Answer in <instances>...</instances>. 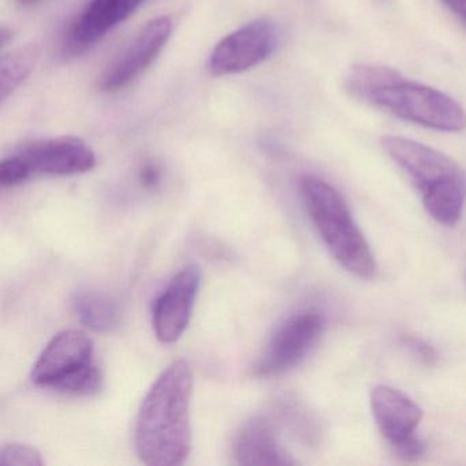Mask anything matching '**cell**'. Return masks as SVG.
Masks as SVG:
<instances>
[{"label": "cell", "mask_w": 466, "mask_h": 466, "mask_svg": "<svg viewBox=\"0 0 466 466\" xmlns=\"http://www.w3.org/2000/svg\"><path fill=\"white\" fill-rule=\"evenodd\" d=\"M193 372L184 360L171 362L144 398L136 422V451L147 465H182L192 449Z\"/></svg>", "instance_id": "6da1fadb"}, {"label": "cell", "mask_w": 466, "mask_h": 466, "mask_svg": "<svg viewBox=\"0 0 466 466\" xmlns=\"http://www.w3.org/2000/svg\"><path fill=\"white\" fill-rule=\"evenodd\" d=\"M384 151L400 166L421 195L428 214L452 228L460 222L466 200V174L451 157L408 138L386 136Z\"/></svg>", "instance_id": "7a4b0ae2"}, {"label": "cell", "mask_w": 466, "mask_h": 466, "mask_svg": "<svg viewBox=\"0 0 466 466\" xmlns=\"http://www.w3.org/2000/svg\"><path fill=\"white\" fill-rule=\"evenodd\" d=\"M301 195L319 236L335 260L354 277L372 279L375 258L342 195L313 176L301 179Z\"/></svg>", "instance_id": "3957f363"}, {"label": "cell", "mask_w": 466, "mask_h": 466, "mask_svg": "<svg viewBox=\"0 0 466 466\" xmlns=\"http://www.w3.org/2000/svg\"><path fill=\"white\" fill-rule=\"evenodd\" d=\"M32 381L64 394L89 395L99 391L102 375L94 362V342L86 332L66 329L46 346L32 370Z\"/></svg>", "instance_id": "277c9868"}, {"label": "cell", "mask_w": 466, "mask_h": 466, "mask_svg": "<svg viewBox=\"0 0 466 466\" xmlns=\"http://www.w3.org/2000/svg\"><path fill=\"white\" fill-rule=\"evenodd\" d=\"M365 102L428 129L450 133L466 129L465 110L452 97L438 89L405 80L398 72Z\"/></svg>", "instance_id": "5b68a950"}, {"label": "cell", "mask_w": 466, "mask_h": 466, "mask_svg": "<svg viewBox=\"0 0 466 466\" xmlns=\"http://www.w3.org/2000/svg\"><path fill=\"white\" fill-rule=\"evenodd\" d=\"M324 329L320 313L308 310L289 318L272 335L255 365L258 378H278L301 364Z\"/></svg>", "instance_id": "8992f818"}, {"label": "cell", "mask_w": 466, "mask_h": 466, "mask_svg": "<svg viewBox=\"0 0 466 466\" xmlns=\"http://www.w3.org/2000/svg\"><path fill=\"white\" fill-rule=\"evenodd\" d=\"M277 46V31L266 20L253 21L218 43L209 58L217 77L239 75L266 61Z\"/></svg>", "instance_id": "52a82bcc"}, {"label": "cell", "mask_w": 466, "mask_h": 466, "mask_svg": "<svg viewBox=\"0 0 466 466\" xmlns=\"http://www.w3.org/2000/svg\"><path fill=\"white\" fill-rule=\"evenodd\" d=\"M171 31L173 23L166 15L147 23L124 53L103 73L100 88L106 92L121 91L137 80L162 53Z\"/></svg>", "instance_id": "ba28073f"}, {"label": "cell", "mask_w": 466, "mask_h": 466, "mask_svg": "<svg viewBox=\"0 0 466 466\" xmlns=\"http://www.w3.org/2000/svg\"><path fill=\"white\" fill-rule=\"evenodd\" d=\"M15 155L25 166L29 178L34 176H77L96 166V157L91 147L73 136L35 141Z\"/></svg>", "instance_id": "9c48e42d"}, {"label": "cell", "mask_w": 466, "mask_h": 466, "mask_svg": "<svg viewBox=\"0 0 466 466\" xmlns=\"http://www.w3.org/2000/svg\"><path fill=\"white\" fill-rule=\"evenodd\" d=\"M201 285L198 266H187L178 272L160 294L154 307V329L162 343H174L189 326Z\"/></svg>", "instance_id": "30bf717a"}, {"label": "cell", "mask_w": 466, "mask_h": 466, "mask_svg": "<svg viewBox=\"0 0 466 466\" xmlns=\"http://www.w3.org/2000/svg\"><path fill=\"white\" fill-rule=\"evenodd\" d=\"M147 0H91L73 21L65 37V54L86 53L111 29L127 21Z\"/></svg>", "instance_id": "8fae6325"}, {"label": "cell", "mask_w": 466, "mask_h": 466, "mask_svg": "<svg viewBox=\"0 0 466 466\" xmlns=\"http://www.w3.org/2000/svg\"><path fill=\"white\" fill-rule=\"evenodd\" d=\"M370 409L379 431L391 449L417 438L416 428L422 419L421 408L400 390L376 386L370 392Z\"/></svg>", "instance_id": "7c38bea8"}, {"label": "cell", "mask_w": 466, "mask_h": 466, "mask_svg": "<svg viewBox=\"0 0 466 466\" xmlns=\"http://www.w3.org/2000/svg\"><path fill=\"white\" fill-rule=\"evenodd\" d=\"M233 457L238 465H293L294 460L278 441L267 420L253 417L242 425L233 443Z\"/></svg>", "instance_id": "4fadbf2b"}, {"label": "cell", "mask_w": 466, "mask_h": 466, "mask_svg": "<svg viewBox=\"0 0 466 466\" xmlns=\"http://www.w3.org/2000/svg\"><path fill=\"white\" fill-rule=\"evenodd\" d=\"M73 309L86 329L100 334L111 332L119 323L116 302L99 291H78L73 297Z\"/></svg>", "instance_id": "5bb4252c"}, {"label": "cell", "mask_w": 466, "mask_h": 466, "mask_svg": "<svg viewBox=\"0 0 466 466\" xmlns=\"http://www.w3.org/2000/svg\"><path fill=\"white\" fill-rule=\"evenodd\" d=\"M39 51L35 46L10 51L0 62V99H7L36 66Z\"/></svg>", "instance_id": "9a60e30c"}, {"label": "cell", "mask_w": 466, "mask_h": 466, "mask_svg": "<svg viewBox=\"0 0 466 466\" xmlns=\"http://www.w3.org/2000/svg\"><path fill=\"white\" fill-rule=\"evenodd\" d=\"M397 70L378 65H357L351 67L345 77V88L351 96L365 102L376 89L386 84Z\"/></svg>", "instance_id": "2e32d148"}, {"label": "cell", "mask_w": 466, "mask_h": 466, "mask_svg": "<svg viewBox=\"0 0 466 466\" xmlns=\"http://www.w3.org/2000/svg\"><path fill=\"white\" fill-rule=\"evenodd\" d=\"M0 465L2 466H43L42 454L35 447L26 444H6L0 450Z\"/></svg>", "instance_id": "e0dca14e"}, {"label": "cell", "mask_w": 466, "mask_h": 466, "mask_svg": "<svg viewBox=\"0 0 466 466\" xmlns=\"http://www.w3.org/2000/svg\"><path fill=\"white\" fill-rule=\"evenodd\" d=\"M28 179V171L17 155H10L0 165V182L4 187H17Z\"/></svg>", "instance_id": "ac0fdd59"}, {"label": "cell", "mask_w": 466, "mask_h": 466, "mask_svg": "<svg viewBox=\"0 0 466 466\" xmlns=\"http://www.w3.org/2000/svg\"><path fill=\"white\" fill-rule=\"evenodd\" d=\"M402 343L425 365H433L436 360V351L432 346L428 345L422 339L410 335L402 338Z\"/></svg>", "instance_id": "d6986e66"}, {"label": "cell", "mask_w": 466, "mask_h": 466, "mask_svg": "<svg viewBox=\"0 0 466 466\" xmlns=\"http://www.w3.org/2000/svg\"><path fill=\"white\" fill-rule=\"evenodd\" d=\"M443 4L466 28V0H443Z\"/></svg>", "instance_id": "ffe728a7"}, {"label": "cell", "mask_w": 466, "mask_h": 466, "mask_svg": "<svg viewBox=\"0 0 466 466\" xmlns=\"http://www.w3.org/2000/svg\"><path fill=\"white\" fill-rule=\"evenodd\" d=\"M160 173L154 165H146L141 168L140 179L146 187H154L159 182Z\"/></svg>", "instance_id": "44dd1931"}, {"label": "cell", "mask_w": 466, "mask_h": 466, "mask_svg": "<svg viewBox=\"0 0 466 466\" xmlns=\"http://www.w3.org/2000/svg\"><path fill=\"white\" fill-rule=\"evenodd\" d=\"M23 4H34V2H37V0H20Z\"/></svg>", "instance_id": "7402d4cb"}, {"label": "cell", "mask_w": 466, "mask_h": 466, "mask_svg": "<svg viewBox=\"0 0 466 466\" xmlns=\"http://www.w3.org/2000/svg\"><path fill=\"white\" fill-rule=\"evenodd\" d=\"M465 282H466V271H465Z\"/></svg>", "instance_id": "603a6c76"}]
</instances>
